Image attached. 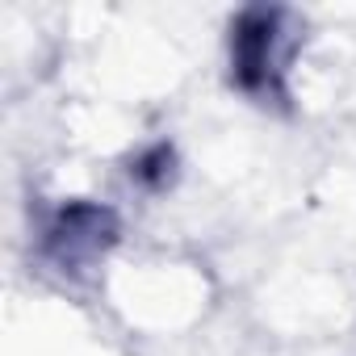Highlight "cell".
Instances as JSON below:
<instances>
[{
	"mask_svg": "<svg viewBox=\"0 0 356 356\" xmlns=\"http://www.w3.org/2000/svg\"><path fill=\"white\" fill-rule=\"evenodd\" d=\"M289 59V30L281 9H248L231 26V67L235 84L252 97H281V76Z\"/></svg>",
	"mask_w": 356,
	"mask_h": 356,
	"instance_id": "obj_1",
	"label": "cell"
},
{
	"mask_svg": "<svg viewBox=\"0 0 356 356\" xmlns=\"http://www.w3.org/2000/svg\"><path fill=\"white\" fill-rule=\"evenodd\" d=\"M113 239V214L101 206H63L55 214V222L47 227V252L63 264V268H80L88 260H97Z\"/></svg>",
	"mask_w": 356,
	"mask_h": 356,
	"instance_id": "obj_2",
	"label": "cell"
}]
</instances>
